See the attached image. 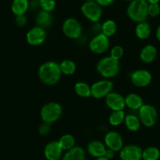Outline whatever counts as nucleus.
<instances>
[{
	"label": "nucleus",
	"instance_id": "nucleus-28",
	"mask_svg": "<svg viewBox=\"0 0 160 160\" xmlns=\"http://www.w3.org/2000/svg\"><path fill=\"white\" fill-rule=\"evenodd\" d=\"M125 112L123 110L119 111H112L109 116L108 118V121L111 126L117 127L122 124L125 120Z\"/></svg>",
	"mask_w": 160,
	"mask_h": 160
},
{
	"label": "nucleus",
	"instance_id": "nucleus-2",
	"mask_svg": "<svg viewBox=\"0 0 160 160\" xmlns=\"http://www.w3.org/2000/svg\"><path fill=\"white\" fill-rule=\"evenodd\" d=\"M148 2L146 0H132L127 7V15L133 21L140 23L147 17Z\"/></svg>",
	"mask_w": 160,
	"mask_h": 160
},
{
	"label": "nucleus",
	"instance_id": "nucleus-20",
	"mask_svg": "<svg viewBox=\"0 0 160 160\" xmlns=\"http://www.w3.org/2000/svg\"><path fill=\"white\" fill-rule=\"evenodd\" d=\"M62 160H86V152L81 147L75 146L67 151Z\"/></svg>",
	"mask_w": 160,
	"mask_h": 160
},
{
	"label": "nucleus",
	"instance_id": "nucleus-30",
	"mask_svg": "<svg viewBox=\"0 0 160 160\" xmlns=\"http://www.w3.org/2000/svg\"><path fill=\"white\" fill-rule=\"evenodd\" d=\"M39 6L42 10L51 12L56 7L55 0H39Z\"/></svg>",
	"mask_w": 160,
	"mask_h": 160
},
{
	"label": "nucleus",
	"instance_id": "nucleus-1",
	"mask_svg": "<svg viewBox=\"0 0 160 160\" xmlns=\"http://www.w3.org/2000/svg\"><path fill=\"white\" fill-rule=\"evenodd\" d=\"M39 78L46 85H54L61 78L60 65L54 61H47L42 63L39 68Z\"/></svg>",
	"mask_w": 160,
	"mask_h": 160
},
{
	"label": "nucleus",
	"instance_id": "nucleus-10",
	"mask_svg": "<svg viewBox=\"0 0 160 160\" xmlns=\"http://www.w3.org/2000/svg\"><path fill=\"white\" fill-rule=\"evenodd\" d=\"M46 38V32L44 28L35 26L27 32L26 39L29 45L33 46L40 45Z\"/></svg>",
	"mask_w": 160,
	"mask_h": 160
},
{
	"label": "nucleus",
	"instance_id": "nucleus-16",
	"mask_svg": "<svg viewBox=\"0 0 160 160\" xmlns=\"http://www.w3.org/2000/svg\"><path fill=\"white\" fill-rule=\"evenodd\" d=\"M107 148L104 143L100 141H92L87 146V151L90 156L95 158L102 157L104 156Z\"/></svg>",
	"mask_w": 160,
	"mask_h": 160
},
{
	"label": "nucleus",
	"instance_id": "nucleus-7",
	"mask_svg": "<svg viewBox=\"0 0 160 160\" xmlns=\"http://www.w3.org/2000/svg\"><path fill=\"white\" fill-rule=\"evenodd\" d=\"M157 111L153 106L143 105L139 109V119L141 123L147 128L154 126L157 121Z\"/></svg>",
	"mask_w": 160,
	"mask_h": 160
},
{
	"label": "nucleus",
	"instance_id": "nucleus-18",
	"mask_svg": "<svg viewBox=\"0 0 160 160\" xmlns=\"http://www.w3.org/2000/svg\"><path fill=\"white\" fill-rule=\"evenodd\" d=\"M125 106L132 110H139L140 108L144 105L142 98L137 94L130 93L125 98Z\"/></svg>",
	"mask_w": 160,
	"mask_h": 160
},
{
	"label": "nucleus",
	"instance_id": "nucleus-14",
	"mask_svg": "<svg viewBox=\"0 0 160 160\" xmlns=\"http://www.w3.org/2000/svg\"><path fill=\"white\" fill-rule=\"evenodd\" d=\"M142 152V149L137 145H125L120 150L121 160H141Z\"/></svg>",
	"mask_w": 160,
	"mask_h": 160
},
{
	"label": "nucleus",
	"instance_id": "nucleus-3",
	"mask_svg": "<svg viewBox=\"0 0 160 160\" xmlns=\"http://www.w3.org/2000/svg\"><path fill=\"white\" fill-rule=\"evenodd\" d=\"M120 66L119 60L111 56H106L99 60L97 65V70L99 74L104 78H111L119 73Z\"/></svg>",
	"mask_w": 160,
	"mask_h": 160
},
{
	"label": "nucleus",
	"instance_id": "nucleus-23",
	"mask_svg": "<svg viewBox=\"0 0 160 160\" xmlns=\"http://www.w3.org/2000/svg\"><path fill=\"white\" fill-rule=\"evenodd\" d=\"M124 123H125L127 129L133 132L137 131L139 130L141 123L139 117H136L134 114H128L127 116H125Z\"/></svg>",
	"mask_w": 160,
	"mask_h": 160
},
{
	"label": "nucleus",
	"instance_id": "nucleus-19",
	"mask_svg": "<svg viewBox=\"0 0 160 160\" xmlns=\"http://www.w3.org/2000/svg\"><path fill=\"white\" fill-rule=\"evenodd\" d=\"M35 21L37 23V26L45 29V28H50L52 25L53 17H52L50 12L41 10L38 12L37 16H36Z\"/></svg>",
	"mask_w": 160,
	"mask_h": 160
},
{
	"label": "nucleus",
	"instance_id": "nucleus-9",
	"mask_svg": "<svg viewBox=\"0 0 160 160\" xmlns=\"http://www.w3.org/2000/svg\"><path fill=\"white\" fill-rule=\"evenodd\" d=\"M89 48L96 54H102L109 48V38L102 33L96 34L89 42Z\"/></svg>",
	"mask_w": 160,
	"mask_h": 160
},
{
	"label": "nucleus",
	"instance_id": "nucleus-32",
	"mask_svg": "<svg viewBox=\"0 0 160 160\" xmlns=\"http://www.w3.org/2000/svg\"><path fill=\"white\" fill-rule=\"evenodd\" d=\"M160 13V6L158 3H148L147 15L152 17H157Z\"/></svg>",
	"mask_w": 160,
	"mask_h": 160
},
{
	"label": "nucleus",
	"instance_id": "nucleus-39",
	"mask_svg": "<svg viewBox=\"0 0 160 160\" xmlns=\"http://www.w3.org/2000/svg\"><path fill=\"white\" fill-rule=\"evenodd\" d=\"M96 160H109V159H107V158H105L104 156H102V157L97 158V159H96Z\"/></svg>",
	"mask_w": 160,
	"mask_h": 160
},
{
	"label": "nucleus",
	"instance_id": "nucleus-34",
	"mask_svg": "<svg viewBox=\"0 0 160 160\" xmlns=\"http://www.w3.org/2000/svg\"><path fill=\"white\" fill-rule=\"evenodd\" d=\"M15 22L19 27H24L26 25L27 23V17L25 15H20V16H16Z\"/></svg>",
	"mask_w": 160,
	"mask_h": 160
},
{
	"label": "nucleus",
	"instance_id": "nucleus-33",
	"mask_svg": "<svg viewBox=\"0 0 160 160\" xmlns=\"http://www.w3.org/2000/svg\"><path fill=\"white\" fill-rule=\"evenodd\" d=\"M50 128H51V124L47 123H44L43 122V123H42L39 128V134L42 136L47 135V134L50 133Z\"/></svg>",
	"mask_w": 160,
	"mask_h": 160
},
{
	"label": "nucleus",
	"instance_id": "nucleus-22",
	"mask_svg": "<svg viewBox=\"0 0 160 160\" xmlns=\"http://www.w3.org/2000/svg\"><path fill=\"white\" fill-rule=\"evenodd\" d=\"M135 33L138 38L142 39V40L147 39L151 34L150 24L145 21L137 23L135 28Z\"/></svg>",
	"mask_w": 160,
	"mask_h": 160
},
{
	"label": "nucleus",
	"instance_id": "nucleus-13",
	"mask_svg": "<svg viewBox=\"0 0 160 160\" xmlns=\"http://www.w3.org/2000/svg\"><path fill=\"white\" fill-rule=\"evenodd\" d=\"M105 103L107 106L112 111L123 110L125 107V98L117 92H112L108 94L105 97Z\"/></svg>",
	"mask_w": 160,
	"mask_h": 160
},
{
	"label": "nucleus",
	"instance_id": "nucleus-21",
	"mask_svg": "<svg viewBox=\"0 0 160 160\" xmlns=\"http://www.w3.org/2000/svg\"><path fill=\"white\" fill-rule=\"evenodd\" d=\"M29 6L28 0H13L11 3V10L16 16L24 15Z\"/></svg>",
	"mask_w": 160,
	"mask_h": 160
},
{
	"label": "nucleus",
	"instance_id": "nucleus-5",
	"mask_svg": "<svg viewBox=\"0 0 160 160\" xmlns=\"http://www.w3.org/2000/svg\"><path fill=\"white\" fill-rule=\"evenodd\" d=\"M84 17L93 23L99 21L102 16V7L96 1L85 2L81 6Z\"/></svg>",
	"mask_w": 160,
	"mask_h": 160
},
{
	"label": "nucleus",
	"instance_id": "nucleus-11",
	"mask_svg": "<svg viewBox=\"0 0 160 160\" xmlns=\"http://www.w3.org/2000/svg\"><path fill=\"white\" fill-rule=\"evenodd\" d=\"M104 145L113 152L120 151L123 148V139L121 134L116 131H109L105 134Z\"/></svg>",
	"mask_w": 160,
	"mask_h": 160
},
{
	"label": "nucleus",
	"instance_id": "nucleus-38",
	"mask_svg": "<svg viewBox=\"0 0 160 160\" xmlns=\"http://www.w3.org/2000/svg\"><path fill=\"white\" fill-rule=\"evenodd\" d=\"M148 3H158L160 0H146Z\"/></svg>",
	"mask_w": 160,
	"mask_h": 160
},
{
	"label": "nucleus",
	"instance_id": "nucleus-12",
	"mask_svg": "<svg viewBox=\"0 0 160 160\" xmlns=\"http://www.w3.org/2000/svg\"><path fill=\"white\" fill-rule=\"evenodd\" d=\"M152 74L146 70H136L130 74L131 82L139 88H144L152 82Z\"/></svg>",
	"mask_w": 160,
	"mask_h": 160
},
{
	"label": "nucleus",
	"instance_id": "nucleus-17",
	"mask_svg": "<svg viewBox=\"0 0 160 160\" xmlns=\"http://www.w3.org/2000/svg\"><path fill=\"white\" fill-rule=\"evenodd\" d=\"M157 56V49L152 45H147L141 49L140 58L145 63H151L155 59Z\"/></svg>",
	"mask_w": 160,
	"mask_h": 160
},
{
	"label": "nucleus",
	"instance_id": "nucleus-26",
	"mask_svg": "<svg viewBox=\"0 0 160 160\" xmlns=\"http://www.w3.org/2000/svg\"><path fill=\"white\" fill-rule=\"evenodd\" d=\"M58 143L61 145V148L65 151L72 149V148L75 147V139L72 134H66L61 136V138L58 141Z\"/></svg>",
	"mask_w": 160,
	"mask_h": 160
},
{
	"label": "nucleus",
	"instance_id": "nucleus-37",
	"mask_svg": "<svg viewBox=\"0 0 160 160\" xmlns=\"http://www.w3.org/2000/svg\"><path fill=\"white\" fill-rule=\"evenodd\" d=\"M156 38L158 41L160 42V25L158 26V28H157V31H156Z\"/></svg>",
	"mask_w": 160,
	"mask_h": 160
},
{
	"label": "nucleus",
	"instance_id": "nucleus-4",
	"mask_svg": "<svg viewBox=\"0 0 160 160\" xmlns=\"http://www.w3.org/2000/svg\"><path fill=\"white\" fill-rule=\"evenodd\" d=\"M62 107L57 102H51L44 105L40 111L41 119L44 123H54L60 119L62 115Z\"/></svg>",
	"mask_w": 160,
	"mask_h": 160
},
{
	"label": "nucleus",
	"instance_id": "nucleus-25",
	"mask_svg": "<svg viewBox=\"0 0 160 160\" xmlns=\"http://www.w3.org/2000/svg\"><path fill=\"white\" fill-rule=\"evenodd\" d=\"M75 92L82 98H88L91 95V87L86 83L79 81L75 84Z\"/></svg>",
	"mask_w": 160,
	"mask_h": 160
},
{
	"label": "nucleus",
	"instance_id": "nucleus-41",
	"mask_svg": "<svg viewBox=\"0 0 160 160\" xmlns=\"http://www.w3.org/2000/svg\"><path fill=\"white\" fill-rule=\"evenodd\" d=\"M130 1H132V0H130Z\"/></svg>",
	"mask_w": 160,
	"mask_h": 160
},
{
	"label": "nucleus",
	"instance_id": "nucleus-24",
	"mask_svg": "<svg viewBox=\"0 0 160 160\" xmlns=\"http://www.w3.org/2000/svg\"><path fill=\"white\" fill-rule=\"evenodd\" d=\"M117 31V24L113 20H107L101 24V33L107 37H111Z\"/></svg>",
	"mask_w": 160,
	"mask_h": 160
},
{
	"label": "nucleus",
	"instance_id": "nucleus-40",
	"mask_svg": "<svg viewBox=\"0 0 160 160\" xmlns=\"http://www.w3.org/2000/svg\"><path fill=\"white\" fill-rule=\"evenodd\" d=\"M92 1H95V0H85V2H92Z\"/></svg>",
	"mask_w": 160,
	"mask_h": 160
},
{
	"label": "nucleus",
	"instance_id": "nucleus-8",
	"mask_svg": "<svg viewBox=\"0 0 160 160\" xmlns=\"http://www.w3.org/2000/svg\"><path fill=\"white\" fill-rule=\"evenodd\" d=\"M91 87V95L95 98H105L113 88V83L108 79L100 80L93 83Z\"/></svg>",
	"mask_w": 160,
	"mask_h": 160
},
{
	"label": "nucleus",
	"instance_id": "nucleus-27",
	"mask_svg": "<svg viewBox=\"0 0 160 160\" xmlns=\"http://www.w3.org/2000/svg\"><path fill=\"white\" fill-rule=\"evenodd\" d=\"M59 65L61 73L64 75H72L76 70V64L70 59H64Z\"/></svg>",
	"mask_w": 160,
	"mask_h": 160
},
{
	"label": "nucleus",
	"instance_id": "nucleus-31",
	"mask_svg": "<svg viewBox=\"0 0 160 160\" xmlns=\"http://www.w3.org/2000/svg\"><path fill=\"white\" fill-rule=\"evenodd\" d=\"M110 56L116 60H119L124 55V49L120 45H115L111 49Z\"/></svg>",
	"mask_w": 160,
	"mask_h": 160
},
{
	"label": "nucleus",
	"instance_id": "nucleus-6",
	"mask_svg": "<svg viewBox=\"0 0 160 160\" xmlns=\"http://www.w3.org/2000/svg\"><path fill=\"white\" fill-rule=\"evenodd\" d=\"M63 33L66 37L71 39H78L82 35L83 28L81 23L75 18L66 19L62 25Z\"/></svg>",
	"mask_w": 160,
	"mask_h": 160
},
{
	"label": "nucleus",
	"instance_id": "nucleus-36",
	"mask_svg": "<svg viewBox=\"0 0 160 160\" xmlns=\"http://www.w3.org/2000/svg\"><path fill=\"white\" fill-rule=\"evenodd\" d=\"M114 152H113L112 150L111 149H108V148H107L106 151H105V153H104V157L107 158V159H112L113 157H114Z\"/></svg>",
	"mask_w": 160,
	"mask_h": 160
},
{
	"label": "nucleus",
	"instance_id": "nucleus-29",
	"mask_svg": "<svg viewBox=\"0 0 160 160\" xmlns=\"http://www.w3.org/2000/svg\"><path fill=\"white\" fill-rule=\"evenodd\" d=\"M159 156V150L155 147H148L142 152V159L144 160H158Z\"/></svg>",
	"mask_w": 160,
	"mask_h": 160
},
{
	"label": "nucleus",
	"instance_id": "nucleus-15",
	"mask_svg": "<svg viewBox=\"0 0 160 160\" xmlns=\"http://www.w3.org/2000/svg\"><path fill=\"white\" fill-rule=\"evenodd\" d=\"M62 152L61 145L56 141L49 142L44 148V155L47 160H60L62 156Z\"/></svg>",
	"mask_w": 160,
	"mask_h": 160
},
{
	"label": "nucleus",
	"instance_id": "nucleus-35",
	"mask_svg": "<svg viewBox=\"0 0 160 160\" xmlns=\"http://www.w3.org/2000/svg\"><path fill=\"white\" fill-rule=\"evenodd\" d=\"M100 6H108L112 4L115 0H95Z\"/></svg>",
	"mask_w": 160,
	"mask_h": 160
}]
</instances>
